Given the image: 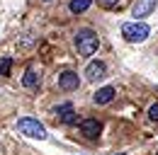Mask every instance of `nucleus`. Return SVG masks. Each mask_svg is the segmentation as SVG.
Here are the masks:
<instances>
[{
    "label": "nucleus",
    "mask_w": 158,
    "mask_h": 155,
    "mask_svg": "<svg viewBox=\"0 0 158 155\" xmlns=\"http://www.w3.org/2000/svg\"><path fill=\"white\" fill-rule=\"evenodd\" d=\"M100 46V39L93 29H78L76 32V49L80 56H93Z\"/></svg>",
    "instance_id": "nucleus-1"
},
{
    "label": "nucleus",
    "mask_w": 158,
    "mask_h": 155,
    "mask_svg": "<svg viewBox=\"0 0 158 155\" xmlns=\"http://www.w3.org/2000/svg\"><path fill=\"white\" fill-rule=\"evenodd\" d=\"M148 34H151V27L146 22H124L122 24V37L127 39V41H131V44L146 41Z\"/></svg>",
    "instance_id": "nucleus-2"
},
{
    "label": "nucleus",
    "mask_w": 158,
    "mask_h": 155,
    "mask_svg": "<svg viewBox=\"0 0 158 155\" xmlns=\"http://www.w3.org/2000/svg\"><path fill=\"white\" fill-rule=\"evenodd\" d=\"M17 129H20V133L29 136V138H37V141H44L46 138V129H44V124H39L37 119H29V116H24L17 121Z\"/></svg>",
    "instance_id": "nucleus-3"
},
{
    "label": "nucleus",
    "mask_w": 158,
    "mask_h": 155,
    "mask_svg": "<svg viewBox=\"0 0 158 155\" xmlns=\"http://www.w3.org/2000/svg\"><path fill=\"white\" fill-rule=\"evenodd\" d=\"M78 85H80V78L73 70H63L59 75V87L63 92H73V90H78Z\"/></svg>",
    "instance_id": "nucleus-4"
},
{
    "label": "nucleus",
    "mask_w": 158,
    "mask_h": 155,
    "mask_svg": "<svg viewBox=\"0 0 158 155\" xmlns=\"http://www.w3.org/2000/svg\"><path fill=\"white\" fill-rule=\"evenodd\" d=\"M105 75H107V66H105L102 61H90V63H88L85 78H88L90 82H98V80H102Z\"/></svg>",
    "instance_id": "nucleus-5"
},
{
    "label": "nucleus",
    "mask_w": 158,
    "mask_h": 155,
    "mask_svg": "<svg viewBox=\"0 0 158 155\" xmlns=\"http://www.w3.org/2000/svg\"><path fill=\"white\" fill-rule=\"evenodd\" d=\"M100 131H102V124H100L98 119H83L80 121V133L85 136V138H98Z\"/></svg>",
    "instance_id": "nucleus-6"
},
{
    "label": "nucleus",
    "mask_w": 158,
    "mask_h": 155,
    "mask_svg": "<svg viewBox=\"0 0 158 155\" xmlns=\"http://www.w3.org/2000/svg\"><path fill=\"white\" fill-rule=\"evenodd\" d=\"M56 116H59L61 124H76V109H73V104H61L56 107Z\"/></svg>",
    "instance_id": "nucleus-7"
},
{
    "label": "nucleus",
    "mask_w": 158,
    "mask_h": 155,
    "mask_svg": "<svg viewBox=\"0 0 158 155\" xmlns=\"http://www.w3.org/2000/svg\"><path fill=\"white\" fill-rule=\"evenodd\" d=\"M156 10V0H139L136 5H134V17H146V15H151Z\"/></svg>",
    "instance_id": "nucleus-8"
},
{
    "label": "nucleus",
    "mask_w": 158,
    "mask_h": 155,
    "mask_svg": "<svg viewBox=\"0 0 158 155\" xmlns=\"http://www.w3.org/2000/svg\"><path fill=\"white\" fill-rule=\"evenodd\" d=\"M95 104H110L112 99H114V87H110V85H105V87H100L98 92H95Z\"/></svg>",
    "instance_id": "nucleus-9"
},
{
    "label": "nucleus",
    "mask_w": 158,
    "mask_h": 155,
    "mask_svg": "<svg viewBox=\"0 0 158 155\" xmlns=\"http://www.w3.org/2000/svg\"><path fill=\"white\" fill-rule=\"evenodd\" d=\"M22 85H24L27 90H37V87L41 85V78L37 75V73H34L32 68H29V70H27V73L22 75Z\"/></svg>",
    "instance_id": "nucleus-10"
},
{
    "label": "nucleus",
    "mask_w": 158,
    "mask_h": 155,
    "mask_svg": "<svg viewBox=\"0 0 158 155\" xmlns=\"http://www.w3.org/2000/svg\"><path fill=\"white\" fill-rule=\"evenodd\" d=\"M93 5V0H71V5H68V10L73 12V15H80V12H85L88 7Z\"/></svg>",
    "instance_id": "nucleus-11"
},
{
    "label": "nucleus",
    "mask_w": 158,
    "mask_h": 155,
    "mask_svg": "<svg viewBox=\"0 0 158 155\" xmlns=\"http://www.w3.org/2000/svg\"><path fill=\"white\" fill-rule=\"evenodd\" d=\"M10 68H12V58H0V75H10Z\"/></svg>",
    "instance_id": "nucleus-12"
},
{
    "label": "nucleus",
    "mask_w": 158,
    "mask_h": 155,
    "mask_svg": "<svg viewBox=\"0 0 158 155\" xmlns=\"http://www.w3.org/2000/svg\"><path fill=\"white\" fill-rule=\"evenodd\" d=\"M148 119H151L153 124H158V102H153V104L148 107Z\"/></svg>",
    "instance_id": "nucleus-13"
},
{
    "label": "nucleus",
    "mask_w": 158,
    "mask_h": 155,
    "mask_svg": "<svg viewBox=\"0 0 158 155\" xmlns=\"http://www.w3.org/2000/svg\"><path fill=\"white\" fill-rule=\"evenodd\" d=\"M102 5L107 10H114V7H119V0H102Z\"/></svg>",
    "instance_id": "nucleus-14"
}]
</instances>
